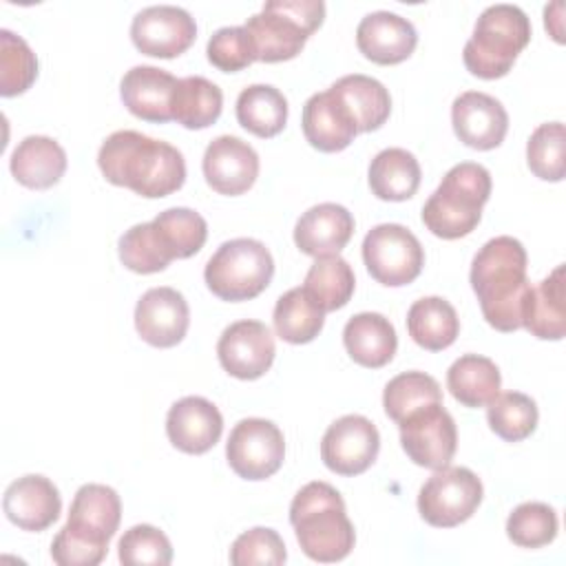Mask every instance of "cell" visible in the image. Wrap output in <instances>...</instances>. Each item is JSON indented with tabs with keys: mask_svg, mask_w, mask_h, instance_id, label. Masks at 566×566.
Wrapping results in <instances>:
<instances>
[{
	"mask_svg": "<svg viewBox=\"0 0 566 566\" xmlns=\"http://www.w3.org/2000/svg\"><path fill=\"white\" fill-rule=\"evenodd\" d=\"M557 513L544 502H524L506 520V535L515 546L542 548L557 537Z\"/></svg>",
	"mask_w": 566,
	"mask_h": 566,
	"instance_id": "60d3db41",
	"label": "cell"
},
{
	"mask_svg": "<svg viewBox=\"0 0 566 566\" xmlns=\"http://www.w3.org/2000/svg\"><path fill=\"white\" fill-rule=\"evenodd\" d=\"M363 261L378 283L400 287L422 272L424 250L405 226L378 223L363 239Z\"/></svg>",
	"mask_w": 566,
	"mask_h": 566,
	"instance_id": "9c48e42d",
	"label": "cell"
},
{
	"mask_svg": "<svg viewBox=\"0 0 566 566\" xmlns=\"http://www.w3.org/2000/svg\"><path fill=\"white\" fill-rule=\"evenodd\" d=\"M420 164L405 148H385L369 164V188L382 201H405L420 186Z\"/></svg>",
	"mask_w": 566,
	"mask_h": 566,
	"instance_id": "4dcf8cb0",
	"label": "cell"
},
{
	"mask_svg": "<svg viewBox=\"0 0 566 566\" xmlns=\"http://www.w3.org/2000/svg\"><path fill=\"white\" fill-rule=\"evenodd\" d=\"M119 261L137 274H155L168 268L172 256L164 248L153 221L135 223L128 228L117 243Z\"/></svg>",
	"mask_w": 566,
	"mask_h": 566,
	"instance_id": "ab89813d",
	"label": "cell"
},
{
	"mask_svg": "<svg viewBox=\"0 0 566 566\" xmlns=\"http://www.w3.org/2000/svg\"><path fill=\"white\" fill-rule=\"evenodd\" d=\"M451 124L462 144L475 150H491L504 142L509 113L493 95L464 91L451 104Z\"/></svg>",
	"mask_w": 566,
	"mask_h": 566,
	"instance_id": "e0dca14e",
	"label": "cell"
},
{
	"mask_svg": "<svg viewBox=\"0 0 566 566\" xmlns=\"http://www.w3.org/2000/svg\"><path fill=\"white\" fill-rule=\"evenodd\" d=\"M343 343L352 360L369 369L385 367L398 349L394 325L378 312L354 314L343 327Z\"/></svg>",
	"mask_w": 566,
	"mask_h": 566,
	"instance_id": "484cf974",
	"label": "cell"
},
{
	"mask_svg": "<svg viewBox=\"0 0 566 566\" xmlns=\"http://www.w3.org/2000/svg\"><path fill=\"white\" fill-rule=\"evenodd\" d=\"M354 234V217L340 203H318L305 210L294 226V243L314 259L338 254Z\"/></svg>",
	"mask_w": 566,
	"mask_h": 566,
	"instance_id": "44dd1931",
	"label": "cell"
},
{
	"mask_svg": "<svg viewBox=\"0 0 566 566\" xmlns=\"http://www.w3.org/2000/svg\"><path fill=\"white\" fill-rule=\"evenodd\" d=\"M153 226L172 259L197 254L208 237L206 219L192 208H168L153 219Z\"/></svg>",
	"mask_w": 566,
	"mask_h": 566,
	"instance_id": "d590c367",
	"label": "cell"
},
{
	"mask_svg": "<svg viewBox=\"0 0 566 566\" xmlns=\"http://www.w3.org/2000/svg\"><path fill=\"white\" fill-rule=\"evenodd\" d=\"M203 177L208 186L228 197L243 195L259 177L256 150L234 135L214 137L203 153Z\"/></svg>",
	"mask_w": 566,
	"mask_h": 566,
	"instance_id": "9a60e30c",
	"label": "cell"
},
{
	"mask_svg": "<svg viewBox=\"0 0 566 566\" xmlns=\"http://www.w3.org/2000/svg\"><path fill=\"white\" fill-rule=\"evenodd\" d=\"M177 77L159 66L142 64L126 71L119 84V95L124 106L139 119L146 122H168L172 119V95L177 88Z\"/></svg>",
	"mask_w": 566,
	"mask_h": 566,
	"instance_id": "7402d4cb",
	"label": "cell"
},
{
	"mask_svg": "<svg viewBox=\"0 0 566 566\" xmlns=\"http://www.w3.org/2000/svg\"><path fill=\"white\" fill-rule=\"evenodd\" d=\"M230 469L243 480H265L274 475L285 458L281 429L265 418L239 420L226 442Z\"/></svg>",
	"mask_w": 566,
	"mask_h": 566,
	"instance_id": "30bf717a",
	"label": "cell"
},
{
	"mask_svg": "<svg viewBox=\"0 0 566 566\" xmlns=\"http://www.w3.org/2000/svg\"><path fill=\"white\" fill-rule=\"evenodd\" d=\"M564 144L566 133L562 122L539 124L526 144V164L531 172L544 181L564 179Z\"/></svg>",
	"mask_w": 566,
	"mask_h": 566,
	"instance_id": "b9f144b4",
	"label": "cell"
},
{
	"mask_svg": "<svg viewBox=\"0 0 566 566\" xmlns=\"http://www.w3.org/2000/svg\"><path fill=\"white\" fill-rule=\"evenodd\" d=\"M208 60L223 73H234L250 66L256 60L252 40L245 27H221L217 29L206 46Z\"/></svg>",
	"mask_w": 566,
	"mask_h": 566,
	"instance_id": "ee69618b",
	"label": "cell"
},
{
	"mask_svg": "<svg viewBox=\"0 0 566 566\" xmlns=\"http://www.w3.org/2000/svg\"><path fill=\"white\" fill-rule=\"evenodd\" d=\"M119 562L124 566H168L172 562V546L164 531L150 524L130 526L119 544Z\"/></svg>",
	"mask_w": 566,
	"mask_h": 566,
	"instance_id": "7bdbcfd3",
	"label": "cell"
},
{
	"mask_svg": "<svg viewBox=\"0 0 566 566\" xmlns=\"http://www.w3.org/2000/svg\"><path fill=\"white\" fill-rule=\"evenodd\" d=\"M301 124L305 139L321 153H338L358 135L352 115L329 88L314 93L305 102Z\"/></svg>",
	"mask_w": 566,
	"mask_h": 566,
	"instance_id": "603a6c76",
	"label": "cell"
},
{
	"mask_svg": "<svg viewBox=\"0 0 566 566\" xmlns=\"http://www.w3.org/2000/svg\"><path fill=\"white\" fill-rule=\"evenodd\" d=\"M484 495L480 478L467 467H442L420 486L418 511L438 528H453L467 522Z\"/></svg>",
	"mask_w": 566,
	"mask_h": 566,
	"instance_id": "ba28073f",
	"label": "cell"
},
{
	"mask_svg": "<svg viewBox=\"0 0 566 566\" xmlns=\"http://www.w3.org/2000/svg\"><path fill=\"white\" fill-rule=\"evenodd\" d=\"M9 168L18 184L33 190H46L62 179L66 170V153L53 137L29 135L13 148Z\"/></svg>",
	"mask_w": 566,
	"mask_h": 566,
	"instance_id": "d4e9b609",
	"label": "cell"
},
{
	"mask_svg": "<svg viewBox=\"0 0 566 566\" xmlns=\"http://www.w3.org/2000/svg\"><path fill=\"white\" fill-rule=\"evenodd\" d=\"M301 551L321 564L345 559L356 542L354 524L345 513V500L327 482H307L290 504Z\"/></svg>",
	"mask_w": 566,
	"mask_h": 566,
	"instance_id": "3957f363",
	"label": "cell"
},
{
	"mask_svg": "<svg viewBox=\"0 0 566 566\" xmlns=\"http://www.w3.org/2000/svg\"><path fill=\"white\" fill-rule=\"evenodd\" d=\"M356 287L352 265L338 256H318L305 274L303 290L323 312L340 310L349 303Z\"/></svg>",
	"mask_w": 566,
	"mask_h": 566,
	"instance_id": "e575fe53",
	"label": "cell"
},
{
	"mask_svg": "<svg viewBox=\"0 0 566 566\" xmlns=\"http://www.w3.org/2000/svg\"><path fill=\"white\" fill-rule=\"evenodd\" d=\"M398 427L400 444L413 464L433 471L449 467L458 447V429L442 402L416 409Z\"/></svg>",
	"mask_w": 566,
	"mask_h": 566,
	"instance_id": "8fae6325",
	"label": "cell"
},
{
	"mask_svg": "<svg viewBox=\"0 0 566 566\" xmlns=\"http://www.w3.org/2000/svg\"><path fill=\"white\" fill-rule=\"evenodd\" d=\"M537 405L522 391L497 394L486 405V420L495 436L506 442H520L528 438L537 427Z\"/></svg>",
	"mask_w": 566,
	"mask_h": 566,
	"instance_id": "74e56055",
	"label": "cell"
},
{
	"mask_svg": "<svg viewBox=\"0 0 566 566\" xmlns=\"http://www.w3.org/2000/svg\"><path fill=\"white\" fill-rule=\"evenodd\" d=\"M447 387L460 405L478 409L486 407L500 394L502 376L491 358L480 354H464L449 367Z\"/></svg>",
	"mask_w": 566,
	"mask_h": 566,
	"instance_id": "f546056e",
	"label": "cell"
},
{
	"mask_svg": "<svg viewBox=\"0 0 566 566\" xmlns=\"http://www.w3.org/2000/svg\"><path fill=\"white\" fill-rule=\"evenodd\" d=\"M407 332L422 349L442 352L458 338L460 318L447 298L422 296L407 312Z\"/></svg>",
	"mask_w": 566,
	"mask_h": 566,
	"instance_id": "f1b7e54d",
	"label": "cell"
},
{
	"mask_svg": "<svg viewBox=\"0 0 566 566\" xmlns=\"http://www.w3.org/2000/svg\"><path fill=\"white\" fill-rule=\"evenodd\" d=\"M223 431L221 411L201 396H186L177 400L166 416V436L184 453L210 451Z\"/></svg>",
	"mask_w": 566,
	"mask_h": 566,
	"instance_id": "ac0fdd59",
	"label": "cell"
},
{
	"mask_svg": "<svg viewBox=\"0 0 566 566\" xmlns=\"http://www.w3.org/2000/svg\"><path fill=\"white\" fill-rule=\"evenodd\" d=\"M274 336L261 321H237L228 325L217 343V356L221 367L239 378H261L274 363Z\"/></svg>",
	"mask_w": 566,
	"mask_h": 566,
	"instance_id": "5bb4252c",
	"label": "cell"
},
{
	"mask_svg": "<svg viewBox=\"0 0 566 566\" xmlns=\"http://www.w3.org/2000/svg\"><path fill=\"white\" fill-rule=\"evenodd\" d=\"M108 546L97 544L69 526H62L51 542V557L60 566H95L106 557Z\"/></svg>",
	"mask_w": 566,
	"mask_h": 566,
	"instance_id": "bcb514c9",
	"label": "cell"
},
{
	"mask_svg": "<svg viewBox=\"0 0 566 566\" xmlns=\"http://www.w3.org/2000/svg\"><path fill=\"white\" fill-rule=\"evenodd\" d=\"M416 44V27L394 11H371L356 27L358 51L376 64H398L413 53Z\"/></svg>",
	"mask_w": 566,
	"mask_h": 566,
	"instance_id": "ffe728a7",
	"label": "cell"
},
{
	"mask_svg": "<svg viewBox=\"0 0 566 566\" xmlns=\"http://www.w3.org/2000/svg\"><path fill=\"white\" fill-rule=\"evenodd\" d=\"M197 38L195 18L175 4H153L135 13L130 22V40L153 57H177L190 49Z\"/></svg>",
	"mask_w": 566,
	"mask_h": 566,
	"instance_id": "4fadbf2b",
	"label": "cell"
},
{
	"mask_svg": "<svg viewBox=\"0 0 566 566\" xmlns=\"http://www.w3.org/2000/svg\"><path fill=\"white\" fill-rule=\"evenodd\" d=\"M380 433L376 424L358 413L334 420L321 440L325 467L338 475H358L378 458Z\"/></svg>",
	"mask_w": 566,
	"mask_h": 566,
	"instance_id": "7c38bea8",
	"label": "cell"
},
{
	"mask_svg": "<svg viewBox=\"0 0 566 566\" xmlns=\"http://www.w3.org/2000/svg\"><path fill=\"white\" fill-rule=\"evenodd\" d=\"M223 108V93L221 88L201 77V75H188L177 82L175 95H172V119L190 130L208 128L214 124Z\"/></svg>",
	"mask_w": 566,
	"mask_h": 566,
	"instance_id": "d6a6232c",
	"label": "cell"
},
{
	"mask_svg": "<svg viewBox=\"0 0 566 566\" xmlns=\"http://www.w3.org/2000/svg\"><path fill=\"white\" fill-rule=\"evenodd\" d=\"M489 197L491 172L482 164H455L422 206V223L440 239L467 237L478 228Z\"/></svg>",
	"mask_w": 566,
	"mask_h": 566,
	"instance_id": "277c9868",
	"label": "cell"
},
{
	"mask_svg": "<svg viewBox=\"0 0 566 566\" xmlns=\"http://www.w3.org/2000/svg\"><path fill=\"white\" fill-rule=\"evenodd\" d=\"M431 402H442L438 380L424 371H402L394 376L382 391L385 413L394 422H402L409 413Z\"/></svg>",
	"mask_w": 566,
	"mask_h": 566,
	"instance_id": "8d00e7d4",
	"label": "cell"
},
{
	"mask_svg": "<svg viewBox=\"0 0 566 566\" xmlns=\"http://www.w3.org/2000/svg\"><path fill=\"white\" fill-rule=\"evenodd\" d=\"M272 321L279 338L292 345H305L321 334L325 312L303 287H292L279 296Z\"/></svg>",
	"mask_w": 566,
	"mask_h": 566,
	"instance_id": "836d02e7",
	"label": "cell"
},
{
	"mask_svg": "<svg viewBox=\"0 0 566 566\" xmlns=\"http://www.w3.org/2000/svg\"><path fill=\"white\" fill-rule=\"evenodd\" d=\"M526 261L524 245L509 234L489 239L473 256L469 281L480 301L482 316L497 332L522 327L524 298L531 287Z\"/></svg>",
	"mask_w": 566,
	"mask_h": 566,
	"instance_id": "7a4b0ae2",
	"label": "cell"
},
{
	"mask_svg": "<svg viewBox=\"0 0 566 566\" xmlns=\"http://www.w3.org/2000/svg\"><path fill=\"white\" fill-rule=\"evenodd\" d=\"M522 327L535 338L562 340L566 332V307H564V265H557L537 285H531L524 298Z\"/></svg>",
	"mask_w": 566,
	"mask_h": 566,
	"instance_id": "4316f807",
	"label": "cell"
},
{
	"mask_svg": "<svg viewBox=\"0 0 566 566\" xmlns=\"http://www.w3.org/2000/svg\"><path fill=\"white\" fill-rule=\"evenodd\" d=\"M285 559H287V553L281 535L268 526H254L241 533L230 548V562L234 566H252V564L279 566Z\"/></svg>",
	"mask_w": 566,
	"mask_h": 566,
	"instance_id": "f6af8a7d",
	"label": "cell"
},
{
	"mask_svg": "<svg viewBox=\"0 0 566 566\" xmlns=\"http://www.w3.org/2000/svg\"><path fill=\"white\" fill-rule=\"evenodd\" d=\"M329 91L343 102L358 133L378 130L391 113L389 91L376 77L363 73L343 75L329 86Z\"/></svg>",
	"mask_w": 566,
	"mask_h": 566,
	"instance_id": "83f0119b",
	"label": "cell"
},
{
	"mask_svg": "<svg viewBox=\"0 0 566 566\" xmlns=\"http://www.w3.org/2000/svg\"><path fill=\"white\" fill-rule=\"evenodd\" d=\"M323 0H270L245 20L256 60L285 62L301 53L307 38L323 24Z\"/></svg>",
	"mask_w": 566,
	"mask_h": 566,
	"instance_id": "8992f818",
	"label": "cell"
},
{
	"mask_svg": "<svg viewBox=\"0 0 566 566\" xmlns=\"http://www.w3.org/2000/svg\"><path fill=\"white\" fill-rule=\"evenodd\" d=\"M528 40L531 20L517 4H491L480 13L473 35L464 44V66L482 80L504 77Z\"/></svg>",
	"mask_w": 566,
	"mask_h": 566,
	"instance_id": "5b68a950",
	"label": "cell"
},
{
	"mask_svg": "<svg viewBox=\"0 0 566 566\" xmlns=\"http://www.w3.org/2000/svg\"><path fill=\"white\" fill-rule=\"evenodd\" d=\"M38 77V57L24 38L0 29V95L13 97L31 88Z\"/></svg>",
	"mask_w": 566,
	"mask_h": 566,
	"instance_id": "f35d334b",
	"label": "cell"
},
{
	"mask_svg": "<svg viewBox=\"0 0 566 566\" xmlns=\"http://www.w3.org/2000/svg\"><path fill=\"white\" fill-rule=\"evenodd\" d=\"M97 166L113 186L130 188L146 199L179 190L186 181V161L172 144L137 130H115L97 153Z\"/></svg>",
	"mask_w": 566,
	"mask_h": 566,
	"instance_id": "6da1fadb",
	"label": "cell"
},
{
	"mask_svg": "<svg viewBox=\"0 0 566 566\" xmlns=\"http://www.w3.org/2000/svg\"><path fill=\"white\" fill-rule=\"evenodd\" d=\"M122 520V502L115 489L106 484H82L71 502L64 526L108 546Z\"/></svg>",
	"mask_w": 566,
	"mask_h": 566,
	"instance_id": "cb8c5ba5",
	"label": "cell"
},
{
	"mask_svg": "<svg viewBox=\"0 0 566 566\" xmlns=\"http://www.w3.org/2000/svg\"><path fill=\"white\" fill-rule=\"evenodd\" d=\"M4 515L22 531L49 528L62 511V497L57 486L38 473H29L11 482L2 497Z\"/></svg>",
	"mask_w": 566,
	"mask_h": 566,
	"instance_id": "d6986e66",
	"label": "cell"
},
{
	"mask_svg": "<svg viewBox=\"0 0 566 566\" xmlns=\"http://www.w3.org/2000/svg\"><path fill=\"white\" fill-rule=\"evenodd\" d=\"M274 259L265 243L248 237L230 239L208 259L203 279L221 301H250L272 281Z\"/></svg>",
	"mask_w": 566,
	"mask_h": 566,
	"instance_id": "52a82bcc",
	"label": "cell"
},
{
	"mask_svg": "<svg viewBox=\"0 0 566 566\" xmlns=\"http://www.w3.org/2000/svg\"><path fill=\"white\" fill-rule=\"evenodd\" d=\"M237 122L256 137H274L287 122V99L272 84H250L237 97Z\"/></svg>",
	"mask_w": 566,
	"mask_h": 566,
	"instance_id": "1f68e13d",
	"label": "cell"
},
{
	"mask_svg": "<svg viewBox=\"0 0 566 566\" xmlns=\"http://www.w3.org/2000/svg\"><path fill=\"white\" fill-rule=\"evenodd\" d=\"M190 325V310L175 287H150L135 305V329L153 347H175Z\"/></svg>",
	"mask_w": 566,
	"mask_h": 566,
	"instance_id": "2e32d148",
	"label": "cell"
}]
</instances>
